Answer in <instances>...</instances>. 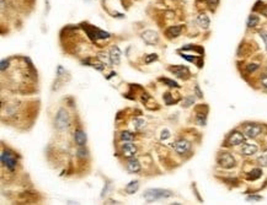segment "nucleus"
I'll return each mask as SVG.
<instances>
[{"label":"nucleus","instance_id":"2f4dec72","mask_svg":"<svg viewBox=\"0 0 267 205\" xmlns=\"http://www.w3.org/2000/svg\"><path fill=\"white\" fill-rule=\"evenodd\" d=\"M261 85H262L265 89H267V74H265V75L261 77Z\"/></svg>","mask_w":267,"mask_h":205},{"label":"nucleus","instance_id":"f3484780","mask_svg":"<svg viewBox=\"0 0 267 205\" xmlns=\"http://www.w3.org/2000/svg\"><path fill=\"white\" fill-rule=\"evenodd\" d=\"M197 24L200 25L202 28H208V27H209V24H210L209 17H208L206 14H201V15L197 16Z\"/></svg>","mask_w":267,"mask_h":205},{"label":"nucleus","instance_id":"412c9836","mask_svg":"<svg viewBox=\"0 0 267 205\" xmlns=\"http://www.w3.org/2000/svg\"><path fill=\"white\" fill-rule=\"evenodd\" d=\"M120 137L122 141H132L134 139V134H132L131 132H122Z\"/></svg>","mask_w":267,"mask_h":205},{"label":"nucleus","instance_id":"7ed1b4c3","mask_svg":"<svg viewBox=\"0 0 267 205\" xmlns=\"http://www.w3.org/2000/svg\"><path fill=\"white\" fill-rule=\"evenodd\" d=\"M218 164L223 168H233L235 166V159L229 152H222L218 156Z\"/></svg>","mask_w":267,"mask_h":205},{"label":"nucleus","instance_id":"f257e3e1","mask_svg":"<svg viewBox=\"0 0 267 205\" xmlns=\"http://www.w3.org/2000/svg\"><path fill=\"white\" fill-rule=\"evenodd\" d=\"M174 193L169 189H160V188H150L147 189L143 193V198L148 202V203H153L156 200H161V199H167L170 197H172Z\"/></svg>","mask_w":267,"mask_h":205},{"label":"nucleus","instance_id":"f03ea898","mask_svg":"<svg viewBox=\"0 0 267 205\" xmlns=\"http://www.w3.org/2000/svg\"><path fill=\"white\" fill-rule=\"evenodd\" d=\"M70 125V118L69 114L64 108H59L57 114H56V119H54V127L57 128V130L59 132H64L67 130Z\"/></svg>","mask_w":267,"mask_h":205},{"label":"nucleus","instance_id":"c85d7f7f","mask_svg":"<svg viewBox=\"0 0 267 205\" xmlns=\"http://www.w3.org/2000/svg\"><path fill=\"white\" fill-rule=\"evenodd\" d=\"M246 199H247V200H255V202H260V200H262V197H260V195H249Z\"/></svg>","mask_w":267,"mask_h":205},{"label":"nucleus","instance_id":"20e7f679","mask_svg":"<svg viewBox=\"0 0 267 205\" xmlns=\"http://www.w3.org/2000/svg\"><path fill=\"white\" fill-rule=\"evenodd\" d=\"M1 162H2V165L6 166V168L10 170V171H14L15 167H16V164H17L16 157H15L11 152H9V151H4V152L1 154Z\"/></svg>","mask_w":267,"mask_h":205},{"label":"nucleus","instance_id":"39448f33","mask_svg":"<svg viewBox=\"0 0 267 205\" xmlns=\"http://www.w3.org/2000/svg\"><path fill=\"white\" fill-rule=\"evenodd\" d=\"M262 132L261 125L259 124H247L244 127V134L247 137H259Z\"/></svg>","mask_w":267,"mask_h":205},{"label":"nucleus","instance_id":"bb28decb","mask_svg":"<svg viewBox=\"0 0 267 205\" xmlns=\"http://www.w3.org/2000/svg\"><path fill=\"white\" fill-rule=\"evenodd\" d=\"M78 156L79 157H86L88 156V150L84 147V146H80L78 149Z\"/></svg>","mask_w":267,"mask_h":205},{"label":"nucleus","instance_id":"a211bd4d","mask_svg":"<svg viewBox=\"0 0 267 205\" xmlns=\"http://www.w3.org/2000/svg\"><path fill=\"white\" fill-rule=\"evenodd\" d=\"M138 188H139V182L138 181H132L126 185V192L128 194H133L138 190Z\"/></svg>","mask_w":267,"mask_h":205},{"label":"nucleus","instance_id":"aec40b11","mask_svg":"<svg viewBox=\"0 0 267 205\" xmlns=\"http://www.w3.org/2000/svg\"><path fill=\"white\" fill-rule=\"evenodd\" d=\"M259 16H256V15H250L249 16V19H247V27L249 28H252V27H255L257 24H259Z\"/></svg>","mask_w":267,"mask_h":205},{"label":"nucleus","instance_id":"2eb2a0df","mask_svg":"<svg viewBox=\"0 0 267 205\" xmlns=\"http://www.w3.org/2000/svg\"><path fill=\"white\" fill-rule=\"evenodd\" d=\"M127 168L131 173H138L142 170V166H140V164H139V161L137 159L132 157V159H129V161L127 164Z\"/></svg>","mask_w":267,"mask_h":205},{"label":"nucleus","instance_id":"6ab92c4d","mask_svg":"<svg viewBox=\"0 0 267 205\" xmlns=\"http://www.w3.org/2000/svg\"><path fill=\"white\" fill-rule=\"evenodd\" d=\"M261 174H262V171H261L260 168H255V170H252V171L247 174V179H249V181L259 179V178L261 177Z\"/></svg>","mask_w":267,"mask_h":205},{"label":"nucleus","instance_id":"c756f323","mask_svg":"<svg viewBox=\"0 0 267 205\" xmlns=\"http://www.w3.org/2000/svg\"><path fill=\"white\" fill-rule=\"evenodd\" d=\"M257 68H259V65H257V64H249L246 69H247V71H249V72H252V71H255Z\"/></svg>","mask_w":267,"mask_h":205},{"label":"nucleus","instance_id":"4be33fe9","mask_svg":"<svg viewBox=\"0 0 267 205\" xmlns=\"http://www.w3.org/2000/svg\"><path fill=\"white\" fill-rule=\"evenodd\" d=\"M145 125V120L142 118H135L133 120V127L134 129H142Z\"/></svg>","mask_w":267,"mask_h":205},{"label":"nucleus","instance_id":"b1692460","mask_svg":"<svg viewBox=\"0 0 267 205\" xmlns=\"http://www.w3.org/2000/svg\"><path fill=\"white\" fill-rule=\"evenodd\" d=\"M193 103H195V97H193V96H190V97H186V98L183 100L182 106H183V107H190V106L193 104Z\"/></svg>","mask_w":267,"mask_h":205},{"label":"nucleus","instance_id":"cd10ccee","mask_svg":"<svg viewBox=\"0 0 267 205\" xmlns=\"http://www.w3.org/2000/svg\"><path fill=\"white\" fill-rule=\"evenodd\" d=\"M170 135H171V134H170V130H169V129H163V130H161V134H160V139L164 141V140H167V139L170 137Z\"/></svg>","mask_w":267,"mask_h":205},{"label":"nucleus","instance_id":"a878e982","mask_svg":"<svg viewBox=\"0 0 267 205\" xmlns=\"http://www.w3.org/2000/svg\"><path fill=\"white\" fill-rule=\"evenodd\" d=\"M158 60V55L156 54H149L147 58H145V64H150L153 62Z\"/></svg>","mask_w":267,"mask_h":205},{"label":"nucleus","instance_id":"1a4fd4ad","mask_svg":"<svg viewBox=\"0 0 267 205\" xmlns=\"http://www.w3.org/2000/svg\"><path fill=\"white\" fill-rule=\"evenodd\" d=\"M174 149H175V151L177 152V154H180V155H185V154H187L188 151H190V149H191V144L187 141V140H179V141H176L175 142V145H174Z\"/></svg>","mask_w":267,"mask_h":205},{"label":"nucleus","instance_id":"9b49d317","mask_svg":"<svg viewBox=\"0 0 267 205\" xmlns=\"http://www.w3.org/2000/svg\"><path fill=\"white\" fill-rule=\"evenodd\" d=\"M137 154V146L132 144L131 141H128L127 144H123L122 146V155L127 159H132L134 157V155Z\"/></svg>","mask_w":267,"mask_h":205},{"label":"nucleus","instance_id":"9d476101","mask_svg":"<svg viewBox=\"0 0 267 205\" xmlns=\"http://www.w3.org/2000/svg\"><path fill=\"white\" fill-rule=\"evenodd\" d=\"M89 36L94 39H108L111 37V34L108 32H105L102 30H99V28H95V27H91V28H88L86 30Z\"/></svg>","mask_w":267,"mask_h":205},{"label":"nucleus","instance_id":"393cba45","mask_svg":"<svg viewBox=\"0 0 267 205\" xmlns=\"http://www.w3.org/2000/svg\"><path fill=\"white\" fill-rule=\"evenodd\" d=\"M257 162L260 166H264V167H267V155H262L257 159Z\"/></svg>","mask_w":267,"mask_h":205},{"label":"nucleus","instance_id":"6e6552de","mask_svg":"<svg viewBox=\"0 0 267 205\" xmlns=\"http://www.w3.org/2000/svg\"><path fill=\"white\" fill-rule=\"evenodd\" d=\"M121 50L117 46H113L111 49H110V54H108V59H110V63L112 65H118L121 63Z\"/></svg>","mask_w":267,"mask_h":205},{"label":"nucleus","instance_id":"f8f14e48","mask_svg":"<svg viewBox=\"0 0 267 205\" xmlns=\"http://www.w3.org/2000/svg\"><path fill=\"white\" fill-rule=\"evenodd\" d=\"M245 141V137H244V134L242 133H240V132H234L230 134V137H228V145H230V146H236V145H240V144H242Z\"/></svg>","mask_w":267,"mask_h":205},{"label":"nucleus","instance_id":"7c9ffc66","mask_svg":"<svg viewBox=\"0 0 267 205\" xmlns=\"http://www.w3.org/2000/svg\"><path fill=\"white\" fill-rule=\"evenodd\" d=\"M260 36H261V38L264 39V42H265V44H266V49H267V32L266 31H261V32H260Z\"/></svg>","mask_w":267,"mask_h":205},{"label":"nucleus","instance_id":"f704fd0d","mask_svg":"<svg viewBox=\"0 0 267 205\" xmlns=\"http://www.w3.org/2000/svg\"><path fill=\"white\" fill-rule=\"evenodd\" d=\"M210 6H214V5H217V0H206Z\"/></svg>","mask_w":267,"mask_h":205},{"label":"nucleus","instance_id":"0eeeda50","mask_svg":"<svg viewBox=\"0 0 267 205\" xmlns=\"http://www.w3.org/2000/svg\"><path fill=\"white\" fill-rule=\"evenodd\" d=\"M142 39L149 44V46H154L158 43V39H159V36L155 31H152V30H147L142 33Z\"/></svg>","mask_w":267,"mask_h":205},{"label":"nucleus","instance_id":"473e14b6","mask_svg":"<svg viewBox=\"0 0 267 205\" xmlns=\"http://www.w3.org/2000/svg\"><path fill=\"white\" fill-rule=\"evenodd\" d=\"M7 67H9V60H1V67H0L1 71H4Z\"/></svg>","mask_w":267,"mask_h":205},{"label":"nucleus","instance_id":"ddd939ff","mask_svg":"<svg viewBox=\"0 0 267 205\" xmlns=\"http://www.w3.org/2000/svg\"><path fill=\"white\" fill-rule=\"evenodd\" d=\"M257 150H259V147L255 144H244L241 147V154L245 156H251V155L256 154Z\"/></svg>","mask_w":267,"mask_h":205},{"label":"nucleus","instance_id":"dca6fc26","mask_svg":"<svg viewBox=\"0 0 267 205\" xmlns=\"http://www.w3.org/2000/svg\"><path fill=\"white\" fill-rule=\"evenodd\" d=\"M182 32V26L181 25H177V26H171L169 27L166 31V34L170 37V38H176L179 37Z\"/></svg>","mask_w":267,"mask_h":205},{"label":"nucleus","instance_id":"72a5a7b5","mask_svg":"<svg viewBox=\"0 0 267 205\" xmlns=\"http://www.w3.org/2000/svg\"><path fill=\"white\" fill-rule=\"evenodd\" d=\"M195 91H196V94H197V96H198L200 98H202V97H203V94L201 92L200 86H198V85H196V86H195Z\"/></svg>","mask_w":267,"mask_h":205},{"label":"nucleus","instance_id":"423d86ee","mask_svg":"<svg viewBox=\"0 0 267 205\" xmlns=\"http://www.w3.org/2000/svg\"><path fill=\"white\" fill-rule=\"evenodd\" d=\"M169 71H171L174 75H176L180 79H187L190 76V70L187 67L183 65H175V67H170Z\"/></svg>","mask_w":267,"mask_h":205},{"label":"nucleus","instance_id":"5701e85b","mask_svg":"<svg viewBox=\"0 0 267 205\" xmlns=\"http://www.w3.org/2000/svg\"><path fill=\"white\" fill-rule=\"evenodd\" d=\"M160 81H161V82H164V84H166L167 86H170V87H180V85H179L176 81L170 80V79H166V77H161V79H160Z\"/></svg>","mask_w":267,"mask_h":205},{"label":"nucleus","instance_id":"4468645a","mask_svg":"<svg viewBox=\"0 0 267 205\" xmlns=\"http://www.w3.org/2000/svg\"><path fill=\"white\" fill-rule=\"evenodd\" d=\"M74 140H75V142L79 146H84L86 144V134H85V132H83L81 129L75 130V133H74Z\"/></svg>","mask_w":267,"mask_h":205}]
</instances>
